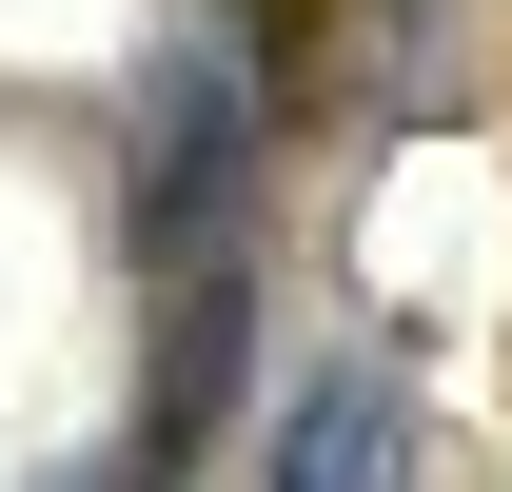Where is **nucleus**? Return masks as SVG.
Returning <instances> with one entry per match:
<instances>
[{
  "instance_id": "f03ea898",
  "label": "nucleus",
  "mask_w": 512,
  "mask_h": 492,
  "mask_svg": "<svg viewBox=\"0 0 512 492\" xmlns=\"http://www.w3.org/2000/svg\"><path fill=\"white\" fill-rule=\"evenodd\" d=\"M276 492H414V394L375 355L296 374V414H276Z\"/></svg>"
},
{
  "instance_id": "f257e3e1",
  "label": "nucleus",
  "mask_w": 512,
  "mask_h": 492,
  "mask_svg": "<svg viewBox=\"0 0 512 492\" xmlns=\"http://www.w3.org/2000/svg\"><path fill=\"white\" fill-rule=\"evenodd\" d=\"M119 197L158 276H237V197H256V60L237 40H158L119 119Z\"/></svg>"
}]
</instances>
